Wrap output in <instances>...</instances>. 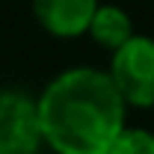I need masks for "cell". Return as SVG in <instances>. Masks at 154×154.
<instances>
[{
    "label": "cell",
    "mask_w": 154,
    "mask_h": 154,
    "mask_svg": "<svg viewBox=\"0 0 154 154\" xmlns=\"http://www.w3.org/2000/svg\"><path fill=\"white\" fill-rule=\"evenodd\" d=\"M42 139L57 154H107L125 128V110L113 77L89 65L57 74L36 101Z\"/></svg>",
    "instance_id": "1"
},
{
    "label": "cell",
    "mask_w": 154,
    "mask_h": 154,
    "mask_svg": "<svg viewBox=\"0 0 154 154\" xmlns=\"http://www.w3.org/2000/svg\"><path fill=\"white\" fill-rule=\"evenodd\" d=\"M107 74L128 107H154V38L134 33L119 51H113Z\"/></svg>",
    "instance_id": "2"
},
{
    "label": "cell",
    "mask_w": 154,
    "mask_h": 154,
    "mask_svg": "<svg viewBox=\"0 0 154 154\" xmlns=\"http://www.w3.org/2000/svg\"><path fill=\"white\" fill-rule=\"evenodd\" d=\"M42 142L36 101L18 89H0V154H38Z\"/></svg>",
    "instance_id": "3"
},
{
    "label": "cell",
    "mask_w": 154,
    "mask_h": 154,
    "mask_svg": "<svg viewBox=\"0 0 154 154\" xmlns=\"http://www.w3.org/2000/svg\"><path fill=\"white\" fill-rule=\"evenodd\" d=\"M33 18L57 38H77L89 30L98 0H30Z\"/></svg>",
    "instance_id": "4"
},
{
    "label": "cell",
    "mask_w": 154,
    "mask_h": 154,
    "mask_svg": "<svg viewBox=\"0 0 154 154\" xmlns=\"http://www.w3.org/2000/svg\"><path fill=\"white\" fill-rule=\"evenodd\" d=\"M86 33L92 36L95 45L107 48L113 54V51H119L128 38L134 36V21H131V15L122 6H110V3L101 6L98 3V9H95V15H92V21H89V30Z\"/></svg>",
    "instance_id": "5"
},
{
    "label": "cell",
    "mask_w": 154,
    "mask_h": 154,
    "mask_svg": "<svg viewBox=\"0 0 154 154\" xmlns=\"http://www.w3.org/2000/svg\"><path fill=\"white\" fill-rule=\"evenodd\" d=\"M107 154H154V134L145 128H122L110 142Z\"/></svg>",
    "instance_id": "6"
}]
</instances>
